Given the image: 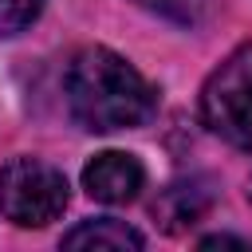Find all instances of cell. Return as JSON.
I'll return each instance as SVG.
<instances>
[{"label":"cell","instance_id":"277c9868","mask_svg":"<svg viewBox=\"0 0 252 252\" xmlns=\"http://www.w3.org/2000/svg\"><path fill=\"white\" fill-rule=\"evenodd\" d=\"M146 169L126 150H102L83 165V189L102 205H126L142 193Z\"/></svg>","mask_w":252,"mask_h":252},{"label":"cell","instance_id":"8992f818","mask_svg":"<svg viewBox=\"0 0 252 252\" xmlns=\"http://www.w3.org/2000/svg\"><path fill=\"white\" fill-rule=\"evenodd\" d=\"M146 240L134 224L118 220V217H91V220H79L67 236H63V248H87V252H138Z\"/></svg>","mask_w":252,"mask_h":252},{"label":"cell","instance_id":"5b68a950","mask_svg":"<svg viewBox=\"0 0 252 252\" xmlns=\"http://www.w3.org/2000/svg\"><path fill=\"white\" fill-rule=\"evenodd\" d=\"M213 201H217V185L209 177H181L161 189V197L154 201V217L165 232H185L213 209Z\"/></svg>","mask_w":252,"mask_h":252},{"label":"cell","instance_id":"3957f363","mask_svg":"<svg viewBox=\"0 0 252 252\" xmlns=\"http://www.w3.org/2000/svg\"><path fill=\"white\" fill-rule=\"evenodd\" d=\"M67 177L39 158H12L0 165V213L20 228H43L67 209Z\"/></svg>","mask_w":252,"mask_h":252},{"label":"cell","instance_id":"9c48e42d","mask_svg":"<svg viewBox=\"0 0 252 252\" xmlns=\"http://www.w3.org/2000/svg\"><path fill=\"white\" fill-rule=\"evenodd\" d=\"M201 248H252V244L240 240V236H205Z\"/></svg>","mask_w":252,"mask_h":252},{"label":"cell","instance_id":"52a82bcc","mask_svg":"<svg viewBox=\"0 0 252 252\" xmlns=\"http://www.w3.org/2000/svg\"><path fill=\"white\" fill-rule=\"evenodd\" d=\"M134 4L169 20V24H177V28H201L217 12V0H134Z\"/></svg>","mask_w":252,"mask_h":252},{"label":"cell","instance_id":"6da1fadb","mask_svg":"<svg viewBox=\"0 0 252 252\" xmlns=\"http://www.w3.org/2000/svg\"><path fill=\"white\" fill-rule=\"evenodd\" d=\"M67 106L83 130L110 134L150 122L158 94L134 63L114 55L110 47H87L67 71Z\"/></svg>","mask_w":252,"mask_h":252},{"label":"cell","instance_id":"ba28073f","mask_svg":"<svg viewBox=\"0 0 252 252\" xmlns=\"http://www.w3.org/2000/svg\"><path fill=\"white\" fill-rule=\"evenodd\" d=\"M47 0H0V39H12L20 32H28Z\"/></svg>","mask_w":252,"mask_h":252},{"label":"cell","instance_id":"7a4b0ae2","mask_svg":"<svg viewBox=\"0 0 252 252\" xmlns=\"http://www.w3.org/2000/svg\"><path fill=\"white\" fill-rule=\"evenodd\" d=\"M201 122L252 154V43H240L201 87Z\"/></svg>","mask_w":252,"mask_h":252}]
</instances>
